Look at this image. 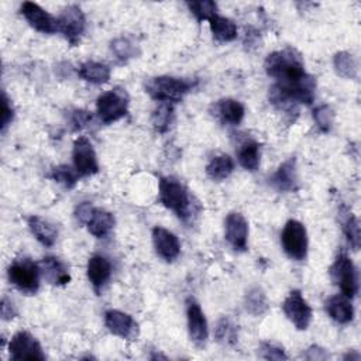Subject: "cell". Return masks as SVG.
Masks as SVG:
<instances>
[{"mask_svg":"<svg viewBox=\"0 0 361 361\" xmlns=\"http://www.w3.org/2000/svg\"><path fill=\"white\" fill-rule=\"evenodd\" d=\"M93 210H94V207H93L89 202H83V203H80V204L76 207V210H75V217H76V220H78L79 223L86 224V223L89 221V219H90Z\"/></svg>","mask_w":361,"mask_h":361,"instance_id":"ab89813d","label":"cell"},{"mask_svg":"<svg viewBox=\"0 0 361 361\" xmlns=\"http://www.w3.org/2000/svg\"><path fill=\"white\" fill-rule=\"evenodd\" d=\"M110 48H111L113 54L116 55V58L120 61H127V59L133 58V55L135 54V45L127 37H118V38L113 39Z\"/></svg>","mask_w":361,"mask_h":361,"instance_id":"d590c367","label":"cell"},{"mask_svg":"<svg viewBox=\"0 0 361 361\" xmlns=\"http://www.w3.org/2000/svg\"><path fill=\"white\" fill-rule=\"evenodd\" d=\"M72 159L75 169L80 176H90L99 172V162L96 151L86 137H79L73 142Z\"/></svg>","mask_w":361,"mask_h":361,"instance_id":"8fae6325","label":"cell"},{"mask_svg":"<svg viewBox=\"0 0 361 361\" xmlns=\"http://www.w3.org/2000/svg\"><path fill=\"white\" fill-rule=\"evenodd\" d=\"M111 276V264L103 255H92L87 261V278L94 290H100Z\"/></svg>","mask_w":361,"mask_h":361,"instance_id":"ac0fdd59","label":"cell"},{"mask_svg":"<svg viewBox=\"0 0 361 361\" xmlns=\"http://www.w3.org/2000/svg\"><path fill=\"white\" fill-rule=\"evenodd\" d=\"M306 358H309V360H324V358H327V353L323 348L317 347V345H312L310 348H307Z\"/></svg>","mask_w":361,"mask_h":361,"instance_id":"b9f144b4","label":"cell"},{"mask_svg":"<svg viewBox=\"0 0 361 361\" xmlns=\"http://www.w3.org/2000/svg\"><path fill=\"white\" fill-rule=\"evenodd\" d=\"M216 116L220 118L221 123L228 126H237L243 121L245 109L243 103L234 99H221L214 106Z\"/></svg>","mask_w":361,"mask_h":361,"instance_id":"44dd1931","label":"cell"},{"mask_svg":"<svg viewBox=\"0 0 361 361\" xmlns=\"http://www.w3.org/2000/svg\"><path fill=\"white\" fill-rule=\"evenodd\" d=\"M42 276L51 285H66L71 281V275L68 272L66 265L56 257H45L39 262Z\"/></svg>","mask_w":361,"mask_h":361,"instance_id":"d6986e66","label":"cell"},{"mask_svg":"<svg viewBox=\"0 0 361 361\" xmlns=\"http://www.w3.org/2000/svg\"><path fill=\"white\" fill-rule=\"evenodd\" d=\"M8 281L23 293L34 295L39 288V264L30 258L14 259L8 267Z\"/></svg>","mask_w":361,"mask_h":361,"instance_id":"277c9868","label":"cell"},{"mask_svg":"<svg viewBox=\"0 0 361 361\" xmlns=\"http://www.w3.org/2000/svg\"><path fill=\"white\" fill-rule=\"evenodd\" d=\"M114 216L104 210V209H97L94 207L89 221L86 223L87 230L92 235L97 237V238H104L110 234V231L114 227Z\"/></svg>","mask_w":361,"mask_h":361,"instance_id":"7402d4cb","label":"cell"},{"mask_svg":"<svg viewBox=\"0 0 361 361\" xmlns=\"http://www.w3.org/2000/svg\"><path fill=\"white\" fill-rule=\"evenodd\" d=\"M244 305L248 313H251L252 316H261L267 312L268 309V300H267V295L264 293V290L258 286L251 288L244 299Z\"/></svg>","mask_w":361,"mask_h":361,"instance_id":"83f0119b","label":"cell"},{"mask_svg":"<svg viewBox=\"0 0 361 361\" xmlns=\"http://www.w3.org/2000/svg\"><path fill=\"white\" fill-rule=\"evenodd\" d=\"M234 171V161L227 154H220L213 157L206 165V173L212 180L221 182L227 179Z\"/></svg>","mask_w":361,"mask_h":361,"instance_id":"4316f807","label":"cell"},{"mask_svg":"<svg viewBox=\"0 0 361 361\" xmlns=\"http://www.w3.org/2000/svg\"><path fill=\"white\" fill-rule=\"evenodd\" d=\"M214 337L223 345H234L238 340L237 326L228 317H223L216 324Z\"/></svg>","mask_w":361,"mask_h":361,"instance_id":"f546056e","label":"cell"},{"mask_svg":"<svg viewBox=\"0 0 361 361\" xmlns=\"http://www.w3.org/2000/svg\"><path fill=\"white\" fill-rule=\"evenodd\" d=\"M104 324L111 334L126 340L137 338L140 331L137 322L128 313L116 309H110L104 313Z\"/></svg>","mask_w":361,"mask_h":361,"instance_id":"9a60e30c","label":"cell"},{"mask_svg":"<svg viewBox=\"0 0 361 361\" xmlns=\"http://www.w3.org/2000/svg\"><path fill=\"white\" fill-rule=\"evenodd\" d=\"M213 38L219 42H231L237 38V25L233 20L220 16L219 13L209 21Z\"/></svg>","mask_w":361,"mask_h":361,"instance_id":"d4e9b609","label":"cell"},{"mask_svg":"<svg viewBox=\"0 0 361 361\" xmlns=\"http://www.w3.org/2000/svg\"><path fill=\"white\" fill-rule=\"evenodd\" d=\"M237 158L244 169L255 172L261 161V145L254 140H245L238 147Z\"/></svg>","mask_w":361,"mask_h":361,"instance_id":"cb8c5ba5","label":"cell"},{"mask_svg":"<svg viewBox=\"0 0 361 361\" xmlns=\"http://www.w3.org/2000/svg\"><path fill=\"white\" fill-rule=\"evenodd\" d=\"M58 25H59V32L63 34L66 41L72 47H76L80 42V38L85 32L86 18L80 7L71 4L65 7L58 16Z\"/></svg>","mask_w":361,"mask_h":361,"instance_id":"ba28073f","label":"cell"},{"mask_svg":"<svg viewBox=\"0 0 361 361\" xmlns=\"http://www.w3.org/2000/svg\"><path fill=\"white\" fill-rule=\"evenodd\" d=\"M8 353H10V358L14 361L45 360V354L42 353L41 344L28 331H17L11 337L8 343Z\"/></svg>","mask_w":361,"mask_h":361,"instance_id":"30bf717a","label":"cell"},{"mask_svg":"<svg viewBox=\"0 0 361 361\" xmlns=\"http://www.w3.org/2000/svg\"><path fill=\"white\" fill-rule=\"evenodd\" d=\"M159 202L183 221L190 220L197 209L188 188L173 176L159 179Z\"/></svg>","mask_w":361,"mask_h":361,"instance_id":"7a4b0ae2","label":"cell"},{"mask_svg":"<svg viewBox=\"0 0 361 361\" xmlns=\"http://www.w3.org/2000/svg\"><path fill=\"white\" fill-rule=\"evenodd\" d=\"M130 97L126 89L114 87L97 97L96 111L97 117L104 124H111L123 118L128 111Z\"/></svg>","mask_w":361,"mask_h":361,"instance_id":"5b68a950","label":"cell"},{"mask_svg":"<svg viewBox=\"0 0 361 361\" xmlns=\"http://www.w3.org/2000/svg\"><path fill=\"white\" fill-rule=\"evenodd\" d=\"M333 65H334L337 75H340L341 78H345V79L357 78V72H358L357 62L350 52H345V51L337 52L334 55Z\"/></svg>","mask_w":361,"mask_h":361,"instance_id":"f1b7e54d","label":"cell"},{"mask_svg":"<svg viewBox=\"0 0 361 361\" xmlns=\"http://www.w3.org/2000/svg\"><path fill=\"white\" fill-rule=\"evenodd\" d=\"M92 121V114L85 110H75L71 117V124L73 130H80Z\"/></svg>","mask_w":361,"mask_h":361,"instance_id":"74e56055","label":"cell"},{"mask_svg":"<svg viewBox=\"0 0 361 361\" xmlns=\"http://www.w3.org/2000/svg\"><path fill=\"white\" fill-rule=\"evenodd\" d=\"M13 116H14V110L10 104V100H8L7 94L3 93V99H1V130L3 131L6 130V127L13 120Z\"/></svg>","mask_w":361,"mask_h":361,"instance_id":"f35d334b","label":"cell"},{"mask_svg":"<svg viewBox=\"0 0 361 361\" xmlns=\"http://www.w3.org/2000/svg\"><path fill=\"white\" fill-rule=\"evenodd\" d=\"M298 169L296 158L290 157L282 162L271 178V185L279 192H295L298 190Z\"/></svg>","mask_w":361,"mask_h":361,"instance_id":"e0dca14e","label":"cell"},{"mask_svg":"<svg viewBox=\"0 0 361 361\" xmlns=\"http://www.w3.org/2000/svg\"><path fill=\"white\" fill-rule=\"evenodd\" d=\"M78 75L86 82L100 85L106 83L110 79V68L102 62L86 61L79 66Z\"/></svg>","mask_w":361,"mask_h":361,"instance_id":"484cf974","label":"cell"},{"mask_svg":"<svg viewBox=\"0 0 361 361\" xmlns=\"http://www.w3.org/2000/svg\"><path fill=\"white\" fill-rule=\"evenodd\" d=\"M16 316H17V310H16L14 303L10 299L4 298L1 300V317H3V320H11Z\"/></svg>","mask_w":361,"mask_h":361,"instance_id":"60d3db41","label":"cell"},{"mask_svg":"<svg viewBox=\"0 0 361 361\" xmlns=\"http://www.w3.org/2000/svg\"><path fill=\"white\" fill-rule=\"evenodd\" d=\"M343 224V233L347 237V241L353 247V250H358L360 247V224L357 217L347 209L344 213V217L341 219Z\"/></svg>","mask_w":361,"mask_h":361,"instance_id":"4dcf8cb0","label":"cell"},{"mask_svg":"<svg viewBox=\"0 0 361 361\" xmlns=\"http://www.w3.org/2000/svg\"><path fill=\"white\" fill-rule=\"evenodd\" d=\"M21 14L34 30L42 34H54L59 31L58 17H54L37 3L24 1L21 4Z\"/></svg>","mask_w":361,"mask_h":361,"instance_id":"7c38bea8","label":"cell"},{"mask_svg":"<svg viewBox=\"0 0 361 361\" xmlns=\"http://www.w3.org/2000/svg\"><path fill=\"white\" fill-rule=\"evenodd\" d=\"M224 235L235 251H247L248 247V221L241 213L233 212L224 220Z\"/></svg>","mask_w":361,"mask_h":361,"instance_id":"5bb4252c","label":"cell"},{"mask_svg":"<svg viewBox=\"0 0 361 361\" xmlns=\"http://www.w3.org/2000/svg\"><path fill=\"white\" fill-rule=\"evenodd\" d=\"M268 76L276 82L269 87L271 96L282 104H312L316 96V80L306 73L302 55L293 48L269 54L264 62Z\"/></svg>","mask_w":361,"mask_h":361,"instance_id":"6da1fadb","label":"cell"},{"mask_svg":"<svg viewBox=\"0 0 361 361\" xmlns=\"http://www.w3.org/2000/svg\"><path fill=\"white\" fill-rule=\"evenodd\" d=\"M173 114V106L171 103H159V106L154 110L151 121L155 130L159 133H165L169 128L171 120Z\"/></svg>","mask_w":361,"mask_h":361,"instance_id":"d6a6232c","label":"cell"},{"mask_svg":"<svg viewBox=\"0 0 361 361\" xmlns=\"http://www.w3.org/2000/svg\"><path fill=\"white\" fill-rule=\"evenodd\" d=\"M327 314L340 324H347L354 317V309L350 299L344 295H334L326 300Z\"/></svg>","mask_w":361,"mask_h":361,"instance_id":"ffe728a7","label":"cell"},{"mask_svg":"<svg viewBox=\"0 0 361 361\" xmlns=\"http://www.w3.org/2000/svg\"><path fill=\"white\" fill-rule=\"evenodd\" d=\"M259 355L265 360H288V355L285 354L283 348L269 341L261 343Z\"/></svg>","mask_w":361,"mask_h":361,"instance_id":"8d00e7d4","label":"cell"},{"mask_svg":"<svg viewBox=\"0 0 361 361\" xmlns=\"http://www.w3.org/2000/svg\"><path fill=\"white\" fill-rule=\"evenodd\" d=\"M52 179L56 180L58 183H61L62 186L68 188V189H72L75 188V185L78 183L79 180V173L76 169H72L71 166L68 165H58L52 169V173H51Z\"/></svg>","mask_w":361,"mask_h":361,"instance_id":"836d02e7","label":"cell"},{"mask_svg":"<svg viewBox=\"0 0 361 361\" xmlns=\"http://www.w3.org/2000/svg\"><path fill=\"white\" fill-rule=\"evenodd\" d=\"M330 278L334 285H337L344 296L353 299L358 292V275L351 258L341 252L337 255L336 261L329 269Z\"/></svg>","mask_w":361,"mask_h":361,"instance_id":"8992f818","label":"cell"},{"mask_svg":"<svg viewBox=\"0 0 361 361\" xmlns=\"http://www.w3.org/2000/svg\"><path fill=\"white\" fill-rule=\"evenodd\" d=\"M193 87V83L188 79L173 76H157L151 78L145 83V92L159 103H178Z\"/></svg>","mask_w":361,"mask_h":361,"instance_id":"3957f363","label":"cell"},{"mask_svg":"<svg viewBox=\"0 0 361 361\" xmlns=\"http://www.w3.org/2000/svg\"><path fill=\"white\" fill-rule=\"evenodd\" d=\"M281 244L289 258L303 261L307 255V231L303 223L295 219L288 220L281 233Z\"/></svg>","mask_w":361,"mask_h":361,"instance_id":"52a82bcc","label":"cell"},{"mask_svg":"<svg viewBox=\"0 0 361 361\" xmlns=\"http://www.w3.org/2000/svg\"><path fill=\"white\" fill-rule=\"evenodd\" d=\"M186 6L190 10V13L196 17L197 21H203V20L210 21L217 14V4L212 0L188 1Z\"/></svg>","mask_w":361,"mask_h":361,"instance_id":"1f68e13d","label":"cell"},{"mask_svg":"<svg viewBox=\"0 0 361 361\" xmlns=\"http://www.w3.org/2000/svg\"><path fill=\"white\" fill-rule=\"evenodd\" d=\"M152 244L155 252L166 262L175 261L180 254V244L178 237L164 227L152 228Z\"/></svg>","mask_w":361,"mask_h":361,"instance_id":"2e32d148","label":"cell"},{"mask_svg":"<svg viewBox=\"0 0 361 361\" xmlns=\"http://www.w3.org/2000/svg\"><path fill=\"white\" fill-rule=\"evenodd\" d=\"M282 310L288 320L298 329L306 330L312 322V307L307 300L303 298L302 292L295 289L292 290L282 303Z\"/></svg>","mask_w":361,"mask_h":361,"instance_id":"9c48e42d","label":"cell"},{"mask_svg":"<svg viewBox=\"0 0 361 361\" xmlns=\"http://www.w3.org/2000/svg\"><path fill=\"white\" fill-rule=\"evenodd\" d=\"M28 227L35 238L45 247H52L58 237V230L48 220L39 216L28 217Z\"/></svg>","mask_w":361,"mask_h":361,"instance_id":"603a6c76","label":"cell"},{"mask_svg":"<svg viewBox=\"0 0 361 361\" xmlns=\"http://www.w3.org/2000/svg\"><path fill=\"white\" fill-rule=\"evenodd\" d=\"M186 317H188V330H189L190 340L199 347L204 345L209 337L207 320L204 317V313L200 305L193 298H189L186 300Z\"/></svg>","mask_w":361,"mask_h":361,"instance_id":"4fadbf2b","label":"cell"},{"mask_svg":"<svg viewBox=\"0 0 361 361\" xmlns=\"http://www.w3.org/2000/svg\"><path fill=\"white\" fill-rule=\"evenodd\" d=\"M313 120L322 133H329L334 123V111L330 106L322 104L313 110Z\"/></svg>","mask_w":361,"mask_h":361,"instance_id":"e575fe53","label":"cell"}]
</instances>
